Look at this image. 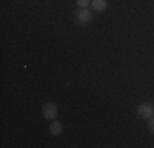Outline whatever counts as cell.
Returning a JSON list of instances; mask_svg holds the SVG:
<instances>
[{"mask_svg": "<svg viewBox=\"0 0 154 148\" xmlns=\"http://www.w3.org/2000/svg\"><path fill=\"white\" fill-rule=\"evenodd\" d=\"M75 20L79 21V23H89V21L92 20V15H90V12L87 8H82L75 13Z\"/></svg>", "mask_w": 154, "mask_h": 148, "instance_id": "3957f363", "label": "cell"}, {"mask_svg": "<svg viewBox=\"0 0 154 148\" xmlns=\"http://www.w3.org/2000/svg\"><path fill=\"white\" fill-rule=\"evenodd\" d=\"M92 7L95 12H105L107 8V0H92Z\"/></svg>", "mask_w": 154, "mask_h": 148, "instance_id": "5b68a950", "label": "cell"}, {"mask_svg": "<svg viewBox=\"0 0 154 148\" xmlns=\"http://www.w3.org/2000/svg\"><path fill=\"white\" fill-rule=\"evenodd\" d=\"M138 114L141 117H144V118H151L154 115V109H152V105H149V104H139L138 105Z\"/></svg>", "mask_w": 154, "mask_h": 148, "instance_id": "7a4b0ae2", "label": "cell"}, {"mask_svg": "<svg viewBox=\"0 0 154 148\" xmlns=\"http://www.w3.org/2000/svg\"><path fill=\"white\" fill-rule=\"evenodd\" d=\"M148 127H149V130L154 133V115L151 118H148Z\"/></svg>", "mask_w": 154, "mask_h": 148, "instance_id": "52a82bcc", "label": "cell"}, {"mask_svg": "<svg viewBox=\"0 0 154 148\" xmlns=\"http://www.w3.org/2000/svg\"><path fill=\"white\" fill-rule=\"evenodd\" d=\"M61 132H62V124L59 120H51V124H49V133L51 135H61Z\"/></svg>", "mask_w": 154, "mask_h": 148, "instance_id": "277c9868", "label": "cell"}, {"mask_svg": "<svg viewBox=\"0 0 154 148\" xmlns=\"http://www.w3.org/2000/svg\"><path fill=\"white\" fill-rule=\"evenodd\" d=\"M43 115H45V118H48V120H54V118L57 117V107L51 102L45 104V105H43Z\"/></svg>", "mask_w": 154, "mask_h": 148, "instance_id": "6da1fadb", "label": "cell"}, {"mask_svg": "<svg viewBox=\"0 0 154 148\" xmlns=\"http://www.w3.org/2000/svg\"><path fill=\"white\" fill-rule=\"evenodd\" d=\"M152 109H154V107H152Z\"/></svg>", "mask_w": 154, "mask_h": 148, "instance_id": "ba28073f", "label": "cell"}, {"mask_svg": "<svg viewBox=\"0 0 154 148\" xmlns=\"http://www.w3.org/2000/svg\"><path fill=\"white\" fill-rule=\"evenodd\" d=\"M77 5L80 7V8H87L89 7V3H92V0H75Z\"/></svg>", "mask_w": 154, "mask_h": 148, "instance_id": "8992f818", "label": "cell"}]
</instances>
